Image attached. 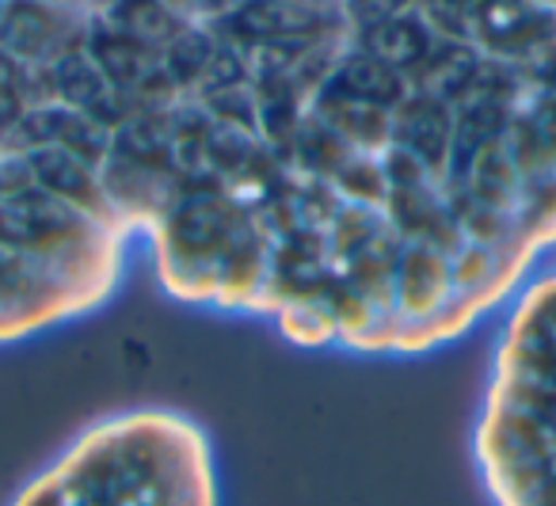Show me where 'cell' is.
Segmentation results:
<instances>
[{
    "instance_id": "3957f363",
    "label": "cell",
    "mask_w": 556,
    "mask_h": 506,
    "mask_svg": "<svg viewBox=\"0 0 556 506\" xmlns=\"http://www.w3.org/2000/svg\"><path fill=\"white\" fill-rule=\"evenodd\" d=\"M492 506H556V267L515 293L472 422Z\"/></svg>"
},
{
    "instance_id": "7a4b0ae2",
    "label": "cell",
    "mask_w": 556,
    "mask_h": 506,
    "mask_svg": "<svg viewBox=\"0 0 556 506\" xmlns=\"http://www.w3.org/2000/svg\"><path fill=\"white\" fill-rule=\"evenodd\" d=\"M9 506H222L217 445L179 407L111 412L35 468Z\"/></svg>"
},
{
    "instance_id": "6da1fadb",
    "label": "cell",
    "mask_w": 556,
    "mask_h": 506,
    "mask_svg": "<svg viewBox=\"0 0 556 506\" xmlns=\"http://www.w3.org/2000/svg\"><path fill=\"white\" fill-rule=\"evenodd\" d=\"M179 305L419 358L556 248V0H0V343Z\"/></svg>"
}]
</instances>
